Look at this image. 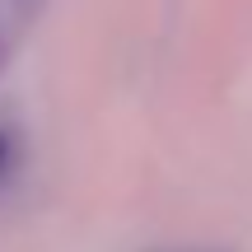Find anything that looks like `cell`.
Instances as JSON below:
<instances>
[{
  "instance_id": "2",
  "label": "cell",
  "mask_w": 252,
  "mask_h": 252,
  "mask_svg": "<svg viewBox=\"0 0 252 252\" xmlns=\"http://www.w3.org/2000/svg\"><path fill=\"white\" fill-rule=\"evenodd\" d=\"M5 65H9V28L0 24V75H5Z\"/></svg>"
},
{
  "instance_id": "3",
  "label": "cell",
  "mask_w": 252,
  "mask_h": 252,
  "mask_svg": "<svg viewBox=\"0 0 252 252\" xmlns=\"http://www.w3.org/2000/svg\"><path fill=\"white\" fill-rule=\"evenodd\" d=\"M5 168H9V135L0 131V173H5Z\"/></svg>"
},
{
  "instance_id": "1",
  "label": "cell",
  "mask_w": 252,
  "mask_h": 252,
  "mask_svg": "<svg viewBox=\"0 0 252 252\" xmlns=\"http://www.w3.org/2000/svg\"><path fill=\"white\" fill-rule=\"evenodd\" d=\"M42 5H47V0H9V14H14L19 24H28V19L42 14Z\"/></svg>"
},
{
  "instance_id": "4",
  "label": "cell",
  "mask_w": 252,
  "mask_h": 252,
  "mask_svg": "<svg viewBox=\"0 0 252 252\" xmlns=\"http://www.w3.org/2000/svg\"><path fill=\"white\" fill-rule=\"evenodd\" d=\"M163 252H215V248H163Z\"/></svg>"
}]
</instances>
